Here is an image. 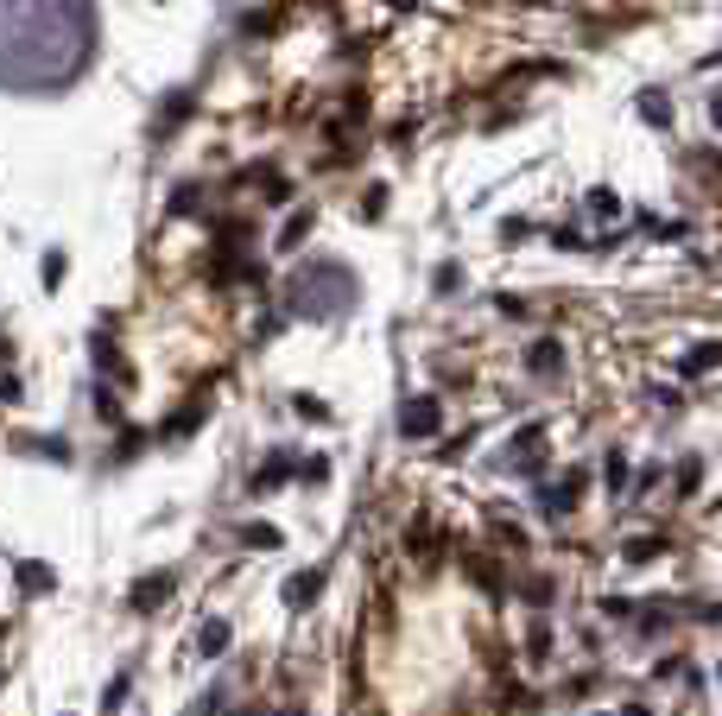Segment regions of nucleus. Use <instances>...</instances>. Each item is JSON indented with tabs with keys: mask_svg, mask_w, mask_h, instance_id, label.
Wrapping results in <instances>:
<instances>
[{
	"mask_svg": "<svg viewBox=\"0 0 722 716\" xmlns=\"http://www.w3.org/2000/svg\"><path fill=\"white\" fill-rule=\"evenodd\" d=\"M355 304V280H349V267H304L298 280H291V311L298 317H336V311H349Z\"/></svg>",
	"mask_w": 722,
	"mask_h": 716,
	"instance_id": "f257e3e1",
	"label": "nucleus"
},
{
	"mask_svg": "<svg viewBox=\"0 0 722 716\" xmlns=\"http://www.w3.org/2000/svg\"><path fill=\"white\" fill-rule=\"evenodd\" d=\"M659 552H666V539H659V533H634V539L621 546V558H627V565H653Z\"/></svg>",
	"mask_w": 722,
	"mask_h": 716,
	"instance_id": "1a4fd4ad",
	"label": "nucleus"
},
{
	"mask_svg": "<svg viewBox=\"0 0 722 716\" xmlns=\"http://www.w3.org/2000/svg\"><path fill=\"white\" fill-rule=\"evenodd\" d=\"M526 602H539V609H545V602H552V577H539V583H526Z\"/></svg>",
	"mask_w": 722,
	"mask_h": 716,
	"instance_id": "a211bd4d",
	"label": "nucleus"
},
{
	"mask_svg": "<svg viewBox=\"0 0 722 716\" xmlns=\"http://www.w3.org/2000/svg\"><path fill=\"white\" fill-rule=\"evenodd\" d=\"M526 368H533V374H558V368H564V349H558V343H533V349H526Z\"/></svg>",
	"mask_w": 722,
	"mask_h": 716,
	"instance_id": "9d476101",
	"label": "nucleus"
},
{
	"mask_svg": "<svg viewBox=\"0 0 722 716\" xmlns=\"http://www.w3.org/2000/svg\"><path fill=\"white\" fill-rule=\"evenodd\" d=\"M127 691H134V679H127V672H115V679L102 685V711H121V704H127Z\"/></svg>",
	"mask_w": 722,
	"mask_h": 716,
	"instance_id": "ddd939ff",
	"label": "nucleus"
},
{
	"mask_svg": "<svg viewBox=\"0 0 722 716\" xmlns=\"http://www.w3.org/2000/svg\"><path fill=\"white\" fill-rule=\"evenodd\" d=\"M171 589H178V571H146L127 583V609L134 615H158L165 602H171Z\"/></svg>",
	"mask_w": 722,
	"mask_h": 716,
	"instance_id": "f03ea898",
	"label": "nucleus"
},
{
	"mask_svg": "<svg viewBox=\"0 0 722 716\" xmlns=\"http://www.w3.org/2000/svg\"><path fill=\"white\" fill-rule=\"evenodd\" d=\"M286 476H291V456H267V463H260V476H254V495H267V488H280Z\"/></svg>",
	"mask_w": 722,
	"mask_h": 716,
	"instance_id": "9b49d317",
	"label": "nucleus"
},
{
	"mask_svg": "<svg viewBox=\"0 0 722 716\" xmlns=\"http://www.w3.org/2000/svg\"><path fill=\"white\" fill-rule=\"evenodd\" d=\"M229 640H235V621H222V615H209V621L197 628V653H203V660H222Z\"/></svg>",
	"mask_w": 722,
	"mask_h": 716,
	"instance_id": "423d86ee",
	"label": "nucleus"
},
{
	"mask_svg": "<svg viewBox=\"0 0 722 716\" xmlns=\"http://www.w3.org/2000/svg\"><path fill=\"white\" fill-rule=\"evenodd\" d=\"M608 495H627V456L608 450Z\"/></svg>",
	"mask_w": 722,
	"mask_h": 716,
	"instance_id": "4468645a",
	"label": "nucleus"
},
{
	"mask_svg": "<svg viewBox=\"0 0 722 716\" xmlns=\"http://www.w3.org/2000/svg\"><path fill=\"white\" fill-rule=\"evenodd\" d=\"M640 108L653 115V128H666V96H640Z\"/></svg>",
	"mask_w": 722,
	"mask_h": 716,
	"instance_id": "f3484780",
	"label": "nucleus"
},
{
	"mask_svg": "<svg viewBox=\"0 0 722 716\" xmlns=\"http://www.w3.org/2000/svg\"><path fill=\"white\" fill-rule=\"evenodd\" d=\"M13 577H19V589H25V596H51V589H57V571H51V565H38V558H19V565H13Z\"/></svg>",
	"mask_w": 722,
	"mask_h": 716,
	"instance_id": "0eeeda50",
	"label": "nucleus"
},
{
	"mask_svg": "<svg viewBox=\"0 0 722 716\" xmlns=\"http://www.w3.org/2000/svg\"><path fill=\"white\" fill-rule=\"evenodd\" d=\"M222 698H229L222 685H216V691H203V704H197V711H190V716H222Z\"/></svg>",
	"mask_w": 722,
	"mask_h": 716,
	"instance_id": "dca6fc26",
	"label": "nucleus"
},
{
	"mask_svg": "<svg viewBox=\"0 0 722 716\" xmlns=\"http://www.w3.org/2000/svg\"><path fill=\"white\" fill-rule=\"evenodd\" d=\"M621 716H653V711H646V704H627V711H621Z\"/></svg>",
	"mask_w": 722,
	"mask_h": 716,
	"instance_id": "6ab92c4d",
	"label": "nucleus"
},
{
	"mask_svg": "<svg viewBox=\"0 0 722 716\" xmlns=\"http://www.w3.org/2000/svg\"><path fill=\"white\" fill-rule=\"evenodd\" d=\"M717 128H722V102H717Z\"/></svg>",
	"mask_w": 722,
	"mask_h": 716,
	"instance_id": "aec40b11",
	"label": "nucleus"
},
{
	"mask_svg": "<svg viewBox=\"0 0 722 716\" xmlns=\"http://www.w3.org/2000/svg\"><path fill=\"white\" fill-rule=\"evenodd\" d=\"M577 488H583V469H571L558 488H539V514H552V520L571 514V507H577Z\"/></svg>",
	"mask_w": 722,
	"mask_h": 716,
	"instance_id": "20e7f679",
	"label": "nucleus"
},
{
	"mask_svg": "<svg viewBox=\"0 0 722 716\" xmlns=\"http://www.w3.org/2000/svg\"><path fill=\"white\" fill-rule=\"evenodd\" d=\"M323 583H330V571H323V565H310V571H298L286 583V609L291 615H304V609H310V602H317V596H323Z\"/></svg>",
	"mask_w": 722,
	"mask_h": 716,
	"instance_id": "7ed1b4c3",
	"label": "nucleus"
},
{
	"mask_svg": "<svg viewBox=\"0 0 722 716\" xmlns=\"http://www.w3.org/2000/svg\"><path fill=\"white\" fill-rule=\"evenodd\" d=\"M235 539H241L248 552H280V546H286V533H280V527H267V520H248Z\"/></svg>",
	"mask_w": 722,
	"mask_h": 716,
	"instance_id": "6e6552de",
	"label": "nucleus"
},
{
	"mask_svg": "<svg viewBox=\"0 0 722 716\" xmlns=\"http://www.w3.org/2000/svg\"><path fill=\"white\" fill-rule=\"evenodd\" d=\"M526 660H552V634H545V628H533V640H526Z\"/></svg>",
	"mask_w": 722,
	"mask_h": 716,
	"instance_id": "2eb2a0df",
	"label": "nucleus"
},
{
	"mask_svg": "<svg viewBox=\"0 0 722 716\" xmlns=\"http://www.w3.org/2000/svg\"><path fill=\"white\" fill-rule=\"evenodd\" d=\"M710 368H722V343H697L685 355V374H710Z\"/></svg>",
	"mask_w": 722,
	"mask_h": 716,
	"instance_id": "f8f14e48",
	"label": "nucleus"
},
{
	"mask_svg": "<svg viewBox=\"0 0 722 716\" xmlns=\"http://www.w3.org/2000/svg\"><path fill=\"white\" fill-rule=\"evenodd\" d=\"M280 716H304V711H280Z\"/></svg>",
	"mask_w": 722,
	"mask_h": 716,
	"instance_id": "412c9836",
	"label": "nucleus"
},
{
	"mask_svg": "<svg viewBox=\"0 0 722 716\" xmlns=\"http://www.w3.org/2000/svg\"><path fill=\"white\" fill-rule=\"evenodd\" d=\"M437 419H443L437 400H406V406H400V431H406V437H432Z\"/></svg>",
	"mask_w": 722,
	"mask_h": 716,
	"instance_id": "39448f33",
	"label": "nucleus"
}]
</instances>
